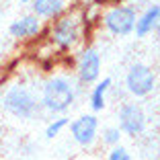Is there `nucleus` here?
I'll list each match as a JSON object with an SVG mask.
<instances>
[{
	"label": "nucleus",
	"instance_id": "f257e3e1",
	"mask_svg": "<svg viewBox=\"0 0 160 160\" xmlns=\"http://www.w3.org/2000/svg\"><path fill=\"white\" fill-rule=\"evenodd\" d=\"M76 99L74 86L64 76H53L43 84L41 103L49 113H66Z\"/></svg>",
	"mask_w": 160,
	"mask_h": 160
},
{
	"label": "nucleus",
	"instance_id": "f03ea898",
	"mask_svg": "<svg viewBox=\"0 0 160 160\" xmlns=\"http://www.w3.org/2000/svg\"><path fill=\"white\" fill-rule=\"evenodd\" d=\"M82 33V17L76 12H66L60 14L56 23L49 27V39L56 43L60 49H70L80 41Z\"/></svg>",
	"mask_w": 160,
	"mask_h": 160
},
{
	"label": "nucleus",
	"instance_id": "7ed1b4c3",
	"mask_svg": "<svg viewBox=\"0 0 160 160\" xmlns=\"http://www.w3.org/2000/svg\"><path fill=\"white\" fill-rule=\"evenodd\" d=\"M2 109L19 119H31L37 113V101L27 86L14 84L2 94Z\"/></svg>",
	"mask_w": 160,
	"mask_h": 160
},
{
	"label": "nucleus",
	"instance_id": "20e7f679",
	"mask_svg": "<svg viewBox=\"0 0 160 160\" xmlns=\"http://www.w3.org/2000/svg\"><path fill=\"white\" fill-rule=\"evenodd\" d=\"M136 8L129 4H115L111 8L105 10L103 14V25L111 35L115 37H125V35L133 33L136 27Z\"/></svg>",
	"mask_w": 160,
	"mask_h": 160
},
{
	"label": "nucleus",
	"instance_id": "39448f33",
	"mask_svg": "<svg viewBox=\"0 0 160 160\" xmlns=\"http://www.w3.org/2000/svg\"><path fill=\"white\" fill-rule=\"evenodd\" d=\"M154 72L146 66V64H133L129 68L125 76V86H127V92L142 99V97H148V94L154 90Z\"/></svg>",
	"mask_w": 160,
	"mask_h": 160
},
{
	"label": "nucleus",
	"instance_id": "423d86ee",
	"mask_svg": "<svg viewBox=\"0 0 160 160\" xmlns=\"http://www.w3.org/2000/svg\"><path fill=\"white\" fill-rule=\"evenodd\" d=\"M97 132H99V119L97 115H80L78 119L70 123V133L72 140L82 148H88L97 140Z\"/></svg>",
	"mask_w": 160,
	"mask_h": 160
},
{
	"label": "nucleus",
	"instance_id": "0eeeda50",
	"mask_svg": "<svg viewBox=\"0 0 160 160\" xmlns=\"http://www.w3.org/2000/svg\"><path fill=\"white\" fill-rule=\"evenodd\" d=\"M146 127V115L142 111L140 105L125 103L119 109V129L125 132L127 136H138Z\"/></svg>",
	"mask_w": 160,
	"mask_h": 160
},
{
	"label": "nucleus",
	"instance_id": "6e6552de",
	"mask_svg": "<svg viewBox=\"0 0 160 160\" xmlns=\"http://www.w3.org/2000/svg\"><path fill=\"white\" fill-rule=\"evenodd\" d=\"M76 72H78L80 82L84 84H92L97 82L101 76V56L97 53V49L86 47L82 49L78 56V64H76Z\"/></svg>",
	"mask_w": 160,
	"mask_h": 160
},
{
	"label": "nucleus",
	"instance_id": "1a4fd4ad",
	"mask_svg": "<svg viewBox=\"0 0 160 160\" xmlns=\"http://www.w3.org/2000/svg\"><path fill=\"white\" fill-rule=\"evenodd\" d=\"M8 33H10V37H14V39L37 37V35L41 33V19H39L37 14H25V17H21V19L10 23Z\"/></svg>",
	"mask_w": 160,
	"mask_h": 160
},
{
	"label": "nucleus",
	"instance_id": "9d476101",
	"mask_svg": "<svg viewBox=\"0 0 160 160\" xmlns=\"http://www.w3.org/2000/svg\"><path fill=\"white\" fill-rule=\"evenodd\" d=\"M158 19H160V4L148 6V8L144 10V14L136 19V27H133L136 37H146V35H150L152 31L158 27Z\"/></svg>",
	"mask_w": 160,
	"mask_h": 160
},
{
	"label": "nucleus",
	"instance_id": "9b49d317",
	"mask_svg": "<svg viewBox=\"0 0 160 160\" xmlns=\"http://www.w3.org/2000/svg\"><path fill=\"white\" fill-rule=\"evenodd\" d=\"M33 14L39 19H58L66 12V0H33Z\"/></svg>",
	"mask_w": 160,
	"mask_h": 160
},
{
	"label": "nucleus",
	"instance_id": "f8f14e48",
	"mask_svg": "<svg viewBox=\"0 0 160 160\" xmlns=\"http://www.w3.org/2000/svg\"><path fill=\"white\" fill-rule=\"evenodd\" d=\"M111 84H113L111 78H103L92 88V92H90V107H92L94 113H99V111L105 109V97H107V90L111 88Z\"/></svg>",
	"mask_w": 160,
	"mask_h": 160
},
{
	"label": "nucleus",
	"instance_id": "ddd939ff",
	"mask_svg": "<svg viewBox=\"0 0 160 160\" xmlns=\"http://www.w3.org/2000/svg\"><path fill=\"white\" fill-rule=\"evenodd\" d=\"M68 123H70L68 117H60V119H56V121H52L49 125H47V129H45V138L47 140H53L56 136H60V132L68 125Z\"/></svg>",
	"mask_w": 160,
	"mask_h": 160
},
{
	"label": "nucleus",
	"instance_id": "4468645a",
	"mask_svg": "<svg viewBox=\"0 0 160 160\" xmlns=\"http://www.w3.org/2000/svg\"><path fill=\"white\" fill-rule=\"evenodd\" d=\"M119 140H121L119 127H107L103 132V144H107V146H115V144H119Z\"/></svg>",
	"mask_w": 160,
	"mask_h": 160
},
{
	"label": "nucleus",
	"instance_id": "2eb2a0df",
	"mask_svg": "<svg viewBox=\"0 0 160 160\" xmlns=\"http://www.w3.org/2000/svg\"><path fill=\"white\" fill-rule=\"evenodd\" d=\"M107 160H132V154H129V150H127V148L115 144V146L111 148V152H109Z\"/></svg>",
	"mask_w": 160,
	"mask_h": 160
},
{
	"label": "nucleus",
	"instance_id": "dca6fc26",
	"mask_svg": "<svg viewBox=\"0 0 160 160\" xmlns=\"http://www.w3.org/2000/svg\"><path fill=\"white\" fill-rule=\"evenodd\" d=\"M21 4H27V2H31V0H19Z\"/></svg>",
	"mask_w": 160,
	"mask_h": 160
},
{
	"label": "nucleus",
	"instance_id": "f3484780",
	"mask_svg": "<svg viewBox=\"0 0 160 160\" xmlns=\"http://www.w3.org/2000/svg\"><path fill=\"white\" fill-rule=\"evenodd\" d=\"M158 29H160V19H158Z\"/></svg>",
	"mask_w": 160,
	"mask_h": 160
}]
</instances>
